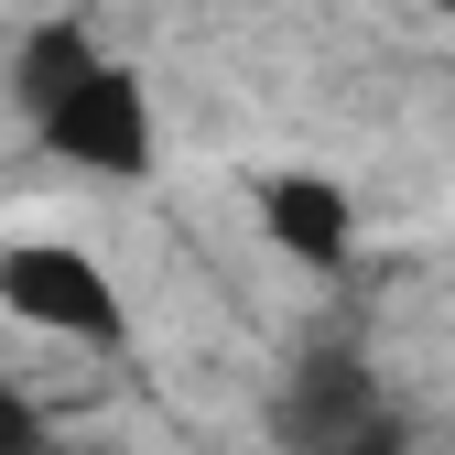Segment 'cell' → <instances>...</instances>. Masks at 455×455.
Here are the masks:
<instances>
[{
  "label": "cell",
  "mask_w": 455,
  "mask_h": 455,
  "mask_svg": "<svg viewBox=\"0 0 455 455\" xmlns=\"http://www.w3.org/2000/svg\"><path fill=\"white\" fill-rule=\"evenodd\" d=\"M0 304L44 336H76V347H120V293H108V271L66 239H22L0 250Z\"/></svg>",
  "instance_id": "obj_1"
},
{
  "label": "cell",
  "mask_w": 455,
  "mask_h": 455,
  "mask_svg": "<svg viewBox=\"0 0 455 455\" xmlns=\"http://www.w3.org/2000/svg\"><path fill=\"white\" fill-rule=\"evenodd\" d=\"M282 434H293V455H402V412L369 390V369H358L347 347H325V358L293 369Z\"/></svg>",
  "instance_id": "obj_2"
},
{
  "label": "cell",
  "mask_w": 455,
  "mask_h": 455,
  "mask_svg": "<svg viewBox=\"0 0 455 455\" xmlns=\"http://www.w3.org/2000/svg\"><path fill=\"white\" fill-rule=\"evenodd\" d=\"M33 131L66 152L76 174H141V163H152V98H141V76L120 66V54H108V66L87 87H66Z\"/></svg>",
  "instance_id": "obj_3"
},
{
  "label": "cell",
  "mask_w": 455,
  "mask_h": 455,
  "mask_svg": "<svg viewBox=\"0 0 455 455\" xmlns=\"http://www.w3.org/2000/svg\"><path fill=\"white\" fill-rule=\"evenodd\" d=\"M260 228L293 260H315V271H336L358 250V206H347V185H325V174H271L260 185Z\"/></svg>",
  "instance_id": "obj_4"
},
{
  "label": "cell",
  "mask_w": 455,
  "mask_h": 455,
  "mask_svg": "<svg viewBox=\"0 0 455 455\" xmlns=\"http://www.w3.org/2000/svg\"><path fill=\"white\" fill-rule=\"evenodd\" d=\"M98 66H108V54H98V44H87L76 22H44V33H33V44L12 54V87H22V108H33V120H44V108H54V98H66V87H87Z\"/></svg>",
  "instance_id": "obj_5"
},
{
  "label": "cell",
  "mask_w": 455,
  "mask_h": 455,
  "mask_svg": "<svg viewBox=\"0 0 455 455\" xmlns=\"http://www.w3.org/2000/svg\"><path fill=\"white\" fill-rule=\"evenodd\" d=\"M0 455H44V423L12 402V390H0Z\"/></svg>",
  "instance_id": "obj_6"
},
{
  "label": "cell",
  "mask_w": 455,
  "mask_h": 455,
  "mask_svg": "<svg viewBox=\"0 0 455 455\" xmlns=\"http://www.w3.org/2000/svg\"><path fill=\"white\" fill-rule=\"evenodd\" d=\"M423 12H455V0H423Z\"/></svg>",
  "instance_id": "obj_7"
}]
</instances>
